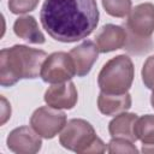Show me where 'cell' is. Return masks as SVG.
Returning <instances> with one entry per match:
<instances>
[{"mask_svg": "<svg viewBox=\"0 0 154 154\" xmlns=\"http://www.w3.org/2000/svg\"><path fill=\"white\" fill-rule=\"evenodd\" d=\"M40 20L53 40L77 42L96 29L99 8L96 0H45Z\"/></svg>", "mask_w": 154, "mask_h": 154, "instance_id": "6da1fadb", "label": "cell"}, {"mask_svg": "<svg viewBox=\"0 0 154 154\" xmlns=\"http://www.w3.org/2000/svg\"><path fill=\"white\" fill-rule=\"evenodd\" d=\"M47 53L24 45H14L0 52V84L11 87L19 79H32L41 75Z\"/></svg>", "mask_w": 154, "mask_h": 154, "instance_id": "7a4b0ae2", "label": "cell"}, {"mask_svg": "<svg viewBox=\"0 0 154 154\" xmlns=\"http://www.w3.org/2000/svg\"><path fill=\"white\" fill-rule=\"evenodd\" d=\"M59 142L64 148L79 154L106 152V144L96 136L93 125L84 119L67 120L60 132Z\"/></svg>", "mask_w": 154, "mask_h": 154, "instance_id": "3957f363", "label": "cell"}, {"mask_svg": "<svg viewBox=\"0 0 154 154\" xmlns=\"http://www.w3.org/2000/svg\"><path fill=\"white\" fill-rule=\"evenodd\" d=\"M135 76L132 60L120 54L109 59L97 76V84L101 91L108 94H124L130 89Z\"/></svg>", "mask_w": 154, "mask_h": 154, "instance_id": "277c9868", "label": "cell"}, {"mask_svg": "<svg viewBox=\"0 0 154 154\" xmlns=\"http://www.w3.org/2000/svg\"><path fill=\"white\" fill-rule=\"evenodd\" d=\"M76 75V69L70 53L54 52L45 60L40 77L46 83L58 84L70 81Z\"/></svg>", "mask_w": 154, "mask_h": 154, "instance_id": "5b68a950", "label": "cell"}, {"mask_svg": "<svg viewBox=\"0 0 154 154\" xmlns=\"http://www.w3.org/2000/svg\"><path fill=\"white\" fill-rule=\"evenodd\" d=\"M66 124V114L54 107L42 106L34 111L30 118L31 128L43 138L55 137Z\"/></svg>", "mask_w": 154, "mask_h": 154, "instance_id": "8992f818", "label": "cell"}, {"mask_svg": "<svg viewBox=\"0 0 154 154\" xmlns=\"http://www.w3.org/2000/svg\"><path fill=\"white\" fill-rule=\"evenodd\" d=\"M126 32L138 38H150L154 32V5L144 2L131 8L126 19Z\"/></svg>", "mask_w": 154, "mask_h": 154, "instance_id": "52a82bcc", "label": "cell"}, {"mask_svg": "<svg viewBox=\"0 0 154 154\" xmlns=\"http://www.w3.org/2000/svg\"><path fill=\"white\" fill-rule=\"evenodd\" d=\"M7 148L17 154H35L41 149V136L29 126L13 129L6 140Z\"/></svg>", "mask_w": 154, "mask_h": 154, "instance_id": "ba28073f", "label": "cell"}, {"mask_svg": "<svg viewBox=\"0 0 154 154\" xmlns=\"http://www.w3.org/2000/svg\"><path fill=\"white\" fill-rule=\"evenodd\" d=\"M45 102L58 109H71L76 106L78 93L75 84L70 81L51 85L45 93Z\"/></svg>", "mask_w": 154, "mask_h": 154, "instance_id": "9c48e42d", "label": "cell"}, {"mask_svg": "<svg viewBox=\"0 0 154 154\" xmlns=\"http://www.w3.org/2000/svg\"><path fill=\"white\" fill-rule=\"evenodd\" d=\"M70 55L75 64L76 75L78 77H84L90 72L99 57V48L95 42L85 40L81 45L73 47L70 51Z\"/></svg>", "mask_w": 154, "mask_h": 154, "instance_id": "30bf717a", "label": "cell"}, {"mask_svg": "<svg viewBox=\"0 0 154 154\" xmlns=\"http://www.w3.org/2000/svg\"><path fill=\"white\" fill-rule=\"evenodd\" d=\"M95 43L100 53H109L125 46L128 34L126 29L120 25L106 24L101 28L95 37Z\"/></svg>", "mask_w": 154, "mask_h": 154, "instance_id": "8fae6325", "label": "cell"}, {"mask_svg": "<svg viewBox=\"0 0 154 154\" xmlns=\"http://www.w3.org/2000/svg\"><path fill=\"white\" fill-rule=\"evenodd\" d=\"M131 107V96L129 93L108 94L101 91L97 97V108L105 116H117Z\"/></svg>", "mask_w": 154, "mask_h": 154, "instance_id": "7c38bea8", "label": "cell"}, {"mask_svg": "<svg viewBox=\"0 0 154 154\" xmlns=\"http://www.w3.org/2000/svg\"><path fill=\"white\" fill-rule=\"evenodd\" d=\"M137 114L122 112L117 114L108 124V132L112 137L126 138L131 142H136L137 137L135 134V124L137 120Z\"/></svg>", "mask_w": 154, "mask_h": 154, "instance_id": "4fadbf2b", "label": "cell"}, {"mask_svg": "<svg viewBox=\"0 0 154 154\" xmlns=\"http://www.w3.org/2000/svg\"><path fill=\"white\" fill-rule=\"evenodd\" d=\"M13 31L19 37L29 43L42 45L46 38L38 28L36 19L32 16H23L16 19L13 24Z\"/></svg>", "mask_w": 154, "mask_h": 154, "instance_id": "5bb4252c", "label": "cell"}, {"mask_svg": "<svg viewBox=\"0 0 154 154\" xmlns=\"http://www.w3.org/2000/svg\"><path fill=\"white\" fill-rule=\"evenodd\" d=\"M135 134L143 146L154 144V114L138 117L135 124Z\"/></svg>", "mask_w": 154, "mask_h": 154, "instance_id": "9a60e30c", "label": "cell"}, {"mask_svg": "<svg viewBox=\"0 0 154 154\" xmlns=\"http://www.w3.org/2000/svg\"><path fill=\"white\" fill-rule=\"evenodd\" d=\"M131 0H102L105 11L117 18L126 17L131 11Z\"/></svg>", "mask_w": 154, "mask_h": 154, "instance_id": "2e32d148", "label": "cell"}, {"mask_svg": "<svg viewBox=\"0 0 154 154\" xmlns=\"http://www.w3.org/2000/svg\"><path fill=\"white\" fill-rule=\"evenodd\" d=\"M134 142L126 140V138H120V137H112V140L107 144V152L108 153H130V154H137L138 150L132 144Z\"/></svg>", "mask_w": 154, "mask_h": 154, "instance_id": "e0dca14e", "label": "cell"}, {"mask_svg": "<svg viewBox=\"0 0 154 154\" xmlns=\"http://www.w3.org/2000/svg\"><path fill=\"white\" fill-rule=\"evenodd\" d=\"M40 0H8V8L14 14H23L36 8Z\"/></svg>", "mask_w": 154, "mask_h": 154, "instance_id": "ac0fdd59", "label": "cell"}, {"mask_svg": "<svg viewBox=\"0 0 154 154\" xmlns=\"http://www.w3.org/2000/svg\"><path fill=\"white\" fill-rule=\"evenodd\" d=\"M142 82L148 89H154V55L147 58L143 64L142 71Z\"/></svg>", "mask_w": 154, "mask_h": 154, "instance_id": "d6986e66", "label": "cell"}, {"mask_svg": "<svg viewBox=\"0 0 154 154\" xmlns=\"http://www.w3.org/2000/svg\"><path fill=\"white\" fill-rule=\"evenodd\" d=\"M1 101H2V118H1V124H5V122L11 117V107L8 106L6 99L4 96H1Z\"/></svg>", "mask_w": 154, "mask_h": 154, "instance_id": "ffe728a7", "label": "cell"}, {"mask_svg": "<svg viewBox=\"0 0 154 154\" xmlns=\"http://www.w3.org/2000/svg\"><path fill=\"white\" fill-rule=\"evenodd\" d=\"M142 152L153 154L154 153V144H152V146H142Z\"/></svg>", "mask_w": 154, "mask_h": 154, "instance_id": "44dd1931", "label": "cell"}, {"mask_svg": "<svg viewBox=\"0 0 154 154\" xmlns=\"http://www.w3.org/2000/svg\"><path fill=\"white\" fill-rule=\"evenodd\" d=\"M150 103H152V107L154 108V89H153V93H152V96H150Z\"/></svg>", "mask_w": 154, "mask_h": 154, "instance_id": "7402d4cb", "label": "cell"}]
</instances>
